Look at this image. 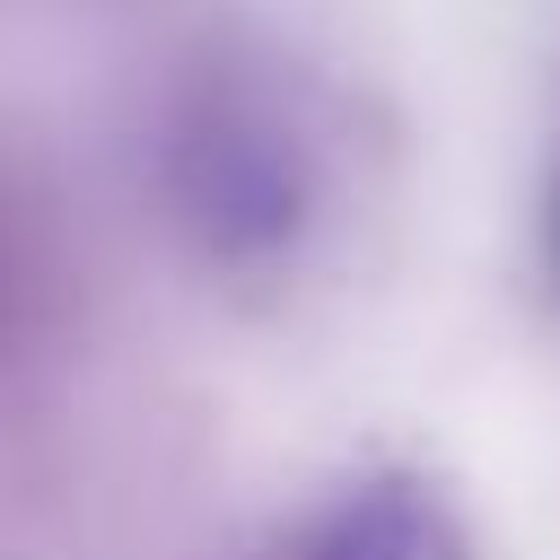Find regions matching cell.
I'll list each match as a JSON object with an SVG mask.
<instances>
[{"label":"cell","instance_id":"cell-1","mask_svg":"<svg viewBox=\"0 0 560 560\" xmlns=\"http://www.w3.org/2000/svg\"><path fill=\"white\" fill-rule=\"evenodd\" d=\"M166 192L210 262H280L315 219V149L254 70H201L166 122Z\"/></svg>","mask_w":560,"mask_h":560},{"label":"cell","instance_id":"cell-4","mask_svg":"<svg viewBox=\"0 0 560 560\" xmlns=\"http://www.w3.org/2000/svg\"><path fill=\"white\" fill-rule=\"evenodd\" d=\"M551 254H560V192H551Z\"/></svg>","mask_w":560,"mask_h":560},{"label":"cell","instance_id":"cell-3","mask_svg":"<svg viewBox=\"0 0 560 560\" xmlns=\"http://www.w3.org/2000/svg\"><path fill=\"white\" fill-rule=\"evenodd\" d=\"M9 306H18V262H9V228H0V341H9Z\"/></svg>","mask_w":560,"mask_h":560},{"label":"cell","instance_id":"cell-2","mask_svg":"<svg viewBox=\"0 0 560 560\" xmlns=\"http://www.w3.org/2000/svg\"><path fill=\"white\" fill-rule=\"evenodd\" d=\"M306 560H472V551H464V525L446 516L438 490H420V481H368V490H350L315 525Z\"/></svg>","mask_w":560,"mask_h":560}]
</instances>
